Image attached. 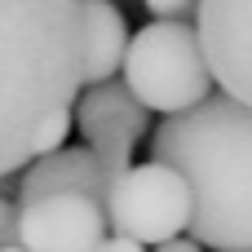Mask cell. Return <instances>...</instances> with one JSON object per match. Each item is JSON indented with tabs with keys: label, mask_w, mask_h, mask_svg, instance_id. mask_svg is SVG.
<instances>
[{
	"label": "cell",
	"mask_w": 252,
	"mask_h": 252,
	"mask_svg": "<svg viewBox=\"0 0 252 252\" xmlns=\"http://www.w3.org/2000/svg\"><path fill=\"white\" fill-rule=\"evenodd\" d=\"M151 159L190 182V230L213 252H252V106L230 93L173 111L151 133Z\"/></svg>",
	"instance_id": "1"
},
{
	"label": "cell",
	"mask_w": 252,
	"mask_h": 252,
	"mask_svg": "<svg viewBox=\"0 0 252 252\" xmlns=\"http://www.w3.org/2000/svg\"><path fill=\"white\" fill-rule=\"evenodd\" d=\"M80 93V0H0V177L35 159L40 128Z\"/></svg>",
	"instance_id": "2"
},
{
	"label": "cell",
	"mask_w": 252,
	"mask_h": 252,
	"mask_svg": "<svg viewBox=\"0 0 252 252\" xmlns=\"http://www.w3.org/2000/svg\"><path fill=\"white\" fill-rule=\"evenodd\" d=\"M120 71H124V84L133 89V97L151 115L186 111L217 89L195 22H177V18H155L151 27L128 35Z\"/></svg>",
	"instance_id": "3"
},
{
	"label": "cell",
	"mask_w": 252,
	"mask_h": 252,
	"mask_svg": "<svg viewBox=\"0 0 252 252\" xmlns=\"http://www.w3.org/2000/svg\"><path fill=\"white\" fill-rule=\"evenodd\" d=\"M106 221L111 235H128L146 248L186 235L190 230V182L182 168L151 159V164H128L111 195H106Z\"/></svg>",
	"instance_id": "4"
},
{
	"label": "cell",
	"mask_w": 252,
	"mask_h": 252,
	"mask_svg": "<svg viewBox=\"0 0 252 252\" xmlns=\"http://www.w3.org/2000/svg\"><path fill=\"white\" fill-rule=\"evenodd\" d=\"M71 124L80 128L84 146L102 159L106 182L115 186V177L133 164V146L151 133V111L133 97L124 80L111 75L97 84H80L71 102Z\"/></svg>",
	"instance_id": "5"
},
{
	"label": "cell",
	"mask_w": 252,
	"mask_h": 252,
	"mask_svg": "<svg viewBox=\"0 0 252 252\" xmlns=\"http://www.w3.org/2000/svg\"><path fill=\"white\" fill-rule=\"evenodd\" d=\"M111 235L106 204L80 190H53L35 199H18L13 239L27 252H89Z\"/></svg>",
	"instance_id": "6"
},
{
	"label": "cell",
	"mask_w": 252,
	"mask_h": 252,
	"mask_svg": "<svg viewBox=\"0 0 252 252\" xmlns=\"http://www.w3.org/2000/svg\"><path fill=\"white\" fill-rule=\"evenodd\" d=\"M195 31L213 84L252 106V0H199Z\"/></svg>",
	"instance_id": "7"
},
{
	"label": "cell",
	"mask_w": 252,
	"mask_h": 252,
	"mask_svg": "<svg viewBox=\"0 0 252 252\" xmlns=\"http://www.w3.org/2000/svg\"><path fill=\"white\" fill-rule=\"evenodd\" d=\"M53 190H80L106 204L111 182L102 159L89 146H58L49 155H35L22 173H18V199H35V195H53Z\"/></svg>",
	"instance_id": "8"
},
{
	"label": "cell",
	"mask_w": 252,
	"mask_h": 252,
	"mask_svg": "<svg viewBox=\"0 0 252 252\" xmlns=\"http://www.w3.org/2000/svg\"><path fill=\"white\" fill-rule=\"evenodd\" d=\"M128 22L115 0H80V84L111 80L124 66Z\"/></svg>",
	"instance_id": "9"
},
{
	"label": "cell",
	"mask_w": 252,
	"mask_h": 252,
	"mask_svg": "<svg viewBox=\"0 0 252 252\" xmlns=\"http://www.w3.org/2000/svg\"><path fill=\"white\" fill-rule=\"evenodd\" d=\"M18 226V177H0V244L13 239Z\"/></svg>",
	"instance_id": "10"
},
{
	"label": "cell",
	"mask_w": 252,
	"mask_h": 252,
	"mask_svg": "<svg viewBox=\"0 0 252 252\" xmlns=\"http://www.w3.org/2000/svg\"><path fill=\"white\" fill-rule=\"evenodd\" d=\"M151 18H177V22H195L199 0H142Z\"/></svg>",
	"instance_id": "11"
},
{
	"label": "cell",
	"mask_w": 252,
	"mask_h": 252,
	"mask_svg": "<svg viewBox=\"0 0 252 252\" xmlns=\"http://www.w3.org/2000/svg\"><path fill=\"white\" fill-rule=\"evenodd\" d=\"M155 252H204V244H199L195 235H190V239H186V235H173V239L155 244Z\"/></svg>",
	"instance_id": "12"
},
{
	"label": "cell",
	"mask_w": 252,
	"mask_h": 252,
	"mask_svg": "<svg viewBox=\"0 0 252 252\" xmlns=\"http://www.w3.org/2000/svg\"><path fill=\"white\" fill-rule=\"evenodd\" d=\"M106 244H111V252H146V244H137V239H128V235H111Z\"/></svg>",
	"instance_id": "13"
},
{
	"label": "cell",
	"mask_w": 252,
	"mask_h": 252,
	"mask_svg": "<svg viewBox=\"0 0 252 252\" xmlns=\"http://www.w3.org/2000/svg\"><path fill=\"white\" fill-rule=\"evenodd\" d=\"M0 252H27V248H22L18 239H9V244H0Z\"/></svg>",
	"instance_id": "14"
},
{
	"label": "cell",
	"mask_w": 252,
	"mask_h": 252,
	"mask_svg": "<svg viewBox=\"0 0 252 252\" xmlns=\"http://www.w3.org/2000/svg\"><path fill=\"white\" fill-rule=\"evenodd\" d=\"M106 239H111V235H106ZM106 239H102V244H97V248H89V252H111V244H106Z\"/></svg>",
	"instance_id": "15"
},
{
	"label": "cell",
	"mask_w": 252,
	"mask_h": 252,
	"mask_svg": "<svg viewBox=\"0 0 252 252\" xmlns=\"http://www.w3.org/2000/svg\"><path fill=\"white\" fill-rule=\"evenodd\" d=\"M115 4H128V0H115Z\"/></svg>",
	"instance_id": "16"
}]
</instances>
